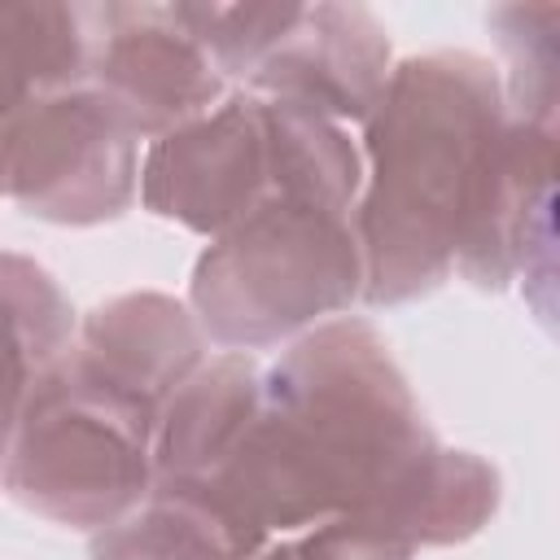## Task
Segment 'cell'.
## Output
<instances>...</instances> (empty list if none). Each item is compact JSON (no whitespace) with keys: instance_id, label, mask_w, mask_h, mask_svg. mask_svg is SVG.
I'll use <instances>...</instances> for the list:
<instances>
[{"instance_id":"obj_16","label":"cell","mask_w":560,"mask_h":560,"mask_svg":"<svg viewBox=\"0 0 560 560\" xmlns=\"http://www.w3.org/2000/svg\"><path fill=\"white\" fill-rule=\"evenodd\" d=\"M254 560H420L407 547L381 542L354 525H315L306 534H289V538H271Z\"/></svg>"},{"instance_id":"obj_11","label":"cell","mask_w":560,"mask_h":560,"mask_svg":"<svg viewBox=\"0 0 560 560\" xmlns=\"http://www.w3.org/2000/svg\"><path fill=\"white\" fill-rule=\"evenodd\" d=\"M267 542L219 494L153 481L122 521L92 534V560H254Z\"/></svg>"},{"instance_id":"obj_5","label":"cell","mask_w":560,"mask_h":560,"mask_svg":"<svg viewBox=\"0 0 560 560\" xmlns=\"http://www.w3.org/2000/svg\"><path fill=\"white\" fill-rule=\"evenodd\" d=\"M140 192V140L92 88H57L0 122V197L57 228L114 223Z\"/></svg>"},{"instance_id":"obj_15","label":"cell","mask_w":560,"mask_h":560,"mask_svg":"<svg viewBox=\"0 0 560 560\" xmlns=\"http://www.w3.org/2000/svg\"><path fill=\"white\" fill-rule=\"evenodd\" d=\"M179 18L210 52L228 83H245L254 66L280 44L298 4H179Z\"/></svg>"},{"instance_id":"obj_2","label":"cell","mask_w":560,"mask_h":560,"mask_svg":"<svg viewBox=\"0 0 560 560\" xmlns=\"http://www.w3.org/2000/svg\"><path fill=\"white\" fill-rule=\"evenodd\" d=\"M508 131L499 66L468 48L402 57L363 122L354 236L363 302L402 306L451 280Z\"/></svg>"},{"instance_id":"obj_9","label":"cell","mask_w":560,"mask_h":560,"mask_svg":"<svg viewBox=\"0 0 560 560\" xmlns=\"http://www.w3.org/2000/svg\"><path fill=\"white\" fill-rule=\"evenodd\" d=\"M262 407V363L245 350L210 354L166 402L153 438L158 486H210Z\"/></svg>"},{"instance_id":"obj_13","label":"cell","mask_w":560,"mask_h":560,"mask_svg":"<svg viewBox=\"0 0 560 560\" xmlns=\"http://www.w3.org/2000/svg\"><path fill=\"white\" fill-rule=\"evenodd\" d=\"M88 79L83 4H0V122Z\"/></svg>"},{"instance_id":"obj_6","label":"cell","mask_w":560,"mask_h":560,"mask_svg":"<svg viewBox=\"0 0 560 560\" xmlns=\"http://www.w3.org/2000/svg\"><path fill=\"white\" fill-rule=\"evenodd\" d=\"M88 79L140 144L210 114L232 83L197 44L179 4H83Z\"/></svg>"},{"instance_id":"obj_1","label":"cell","mask_w":560,"mask_h":560,"mask_svg":"<svg viewBox=\"0 0 560 560\" xmlns=\"http://www.w3.org/2000/svg\"><path fill=\"white\" fill-rule=\"evenodd\" d=\"M438 451L389 341L337 315L262 363L254 429L210 486L188 490L219 494L267 538L332 521L381 538Z\"/></svg>"},{"instance_id":"obj_14","label":"cell","mask_w":560,"mask_h":560,"mask_svg":"<svg viewBox=\"0 0 560 560\" xmlns=\"http://www.w3.org/2000/svg\"><path fill=\"white\" fill-rule=\"evenodd\" d=\"M508 70H499L508 118L556 127L560 109V9L556 4H499L486 13Z\"/></svg>"},{"instance_id":"obj_10","label":"cell","mask_w":560,"mask_h":560,"mask_svg":"<svg viewBox=\"0 0 560 560\" xmlns=\"http://www.w3.org/2000/svg\"><path fill=\"white\" fill-rule=\"evenodd\" d=\"M96 368L136 385L153 402H171V394L206 363V332L192 319L188 302L171 293H118L88 315H79L70 337Z\"/></svg>"},{"instance_id":"obj_3","label":"cell","mask_w":560,"mask_h":560,"mask_svg":"<svg viewBox=\"0 0 560 560\" xmlns=\"http://www.w3.org/2000/svg\"><path fill=\"white\" fill-rule=\"evenodd\" d=\"M162 411L70 341L31 385L0 486L52 525L101 534L153 490Z\"/></svg>"},{"instance_id":"obj_12","label":"cell","mask_w":560,"mask_h":560,"mask_svg":"<svg viewBox=\"0 0 560 560\" xmlns=\"http://www.w3.org/2000/svg\"><path fill=\"white\" fill-rule=\"evenodd\" d=\"M74 324L61 284L35 258L0 249V468L35 376L70 346Z\"/></svg>"},{"instance_id":"obj_8","label":"cell","mask_w":560,"mask_h":560,"mask_svg":"<svg viewBox=\"0 0 560 560\" xmlns=\"http://www.w3.org/2000/svg\"><path fill=\"white\" fill-rule=\"evenodd\" d=\"M394 70L385 22L363 4H298L280 44L241 92L306 109L337 127L368 122Z\"/></svg>"},{"instance_id":"obj_4","label":"cell","mask_w":560,"mask_h":560,"mask_svg":"<svg viewBox=\"0 0 560 560\" xmlns=\"http://www.w3.org/2000/svg\"><path fill=\"white\" fill-rule=\"evenodd\" d=\"M363 302L354 214L271 192L214 236L188 280V311L219 350H271Z\"/></svg>"},{"instance_id":"obj_7","label":"cell","mask_w":560,"mask_h":560,"mask_svg":"<svg viewBox=\"0 0 560 560\" xmlns=\"http://www.w3.org/2000/svg\"><path fill=\"white\" fill-rule=\"evenodd\" d=\"M140 206L197 236H223L271 197L267 105L228 92L210 114L153 140L140 158Z\"/></svg>"}]
</instances>
